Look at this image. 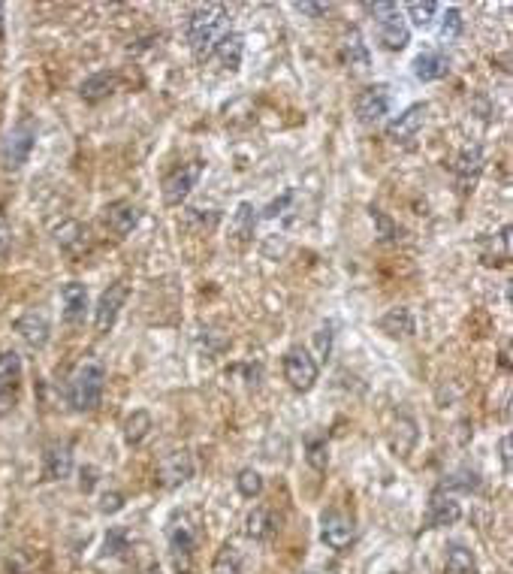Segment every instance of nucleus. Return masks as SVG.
<instances>
[{"label": "nucleus", "mask_w": 513, "mask_h": 574, "mask_svg": "<svg viewBox=\"0 0 513 574\" xmlns=\"http://www.w3.org/2000/svg\"><path fill=\"white\" fill-rule=\"evenodd\" d=\"M103 387H106V369L100 360L85 357L76 369H73L70 381H66V402L73 412H94L103 399Z\"/></svg>", "instance_id": "obj_1"}, {"label": "nucleus", "mask_w": 513, "mask_h": 574, "mask_svg": "<svg viewBox=\"0 0 513 574\" xmlns=\"http://www.w3.org/2000/svg\"><path fill=\"white\" fill-rule=\"evenodd\" d=\"M224 25H227V10L221 4H212V6H199V10L190 12L188 19V43L197 55V61H206L212 55L214 43L221 40L224 34Z\"/></svg>", "instance_id": "obj_2"}, {"label": "nucleus", "mask_w": 513, "mask_h": 574, "mask_svg": "<svg viewBox=\"0 0 513 574\" xmlns=\"http://www.w3.org/2000/svg\"><path fill=\"white\" fill-rule=\"evenodd\" d=\"M366 10L377 19V34H381L384 49L401 51L411 43V28H408L396 4H366Z\"/></svg>", "instance_id": "obj_3"}, {"label": "nucleus", "mask_w": 513, "mask_h": 574, "mask_svg": "<svg viewBox=\"0 0 513 574\" xmlns=\"http://www.w3.org/2000/svg\"><path fill=\"white\" fill-rule=\"evenodd\" d=\"M36 145V122L34 118H21L19 124H12V130L6 133L4 145H0V163L6 169H21L31 158Z\"/></svg>", "instance_id": "obj_4"}, {"label": "nucleus", "mask_w": 513, "mask_h": 574, "mask_svg": "<svg viewBox=\"0 0 513 574\" xmlns=\"http://www.w3.org/2000/svg\"><path fill=\"white\" fill-rule=\"evenodd\" d=\"M167 541L175 574H197V532L188 520H175L167 532Z\"/></svg>", "instance_id": "obj_5"}, {"label": "nucleus", "mask_w": 513, "mask_h": 574, "mask_svg": "<svg viewBox=\"0 0 513 574\" xmlns=\"http://www.w3.org/2000/svg\"><path fill=\"white\" fill-rule=\"evenodd\" d=\"M321 541L330 550H336V554H345V550H351L354 541H356L354 520L347 517L345 511H338V508L323 511V517H321Z\"/></svg>", "instance_id": "obj_6"}, {"label": "nucleus", "mask_w": 513, "mask_h": 574, "mask_svg": "<svg viewBox=\"0 0 513 574\" xmlns=\"http://www.w3.org/2000/svg\"><path fill=\"white\" fill-rule=\"evenodd\" d=\"M199 176H203V161H190L182 163L178 169H173L163 178V203L167 206H182L188 200V193L197 188Z\"/></svg>", "instance_id": "obj_7"}, {"label": "nucleus", "mask_w": 513, "mask_h": 574, "mask_svg": "<svg viewBox=\"0 0 513 574\" xmlns=\"http://www.w3.org/2000/svg\"><path fill=\"white\" fill-rule=\"evenodd\" d=\"M284 378L296 393H308L317 384V360L305 348H290L284 357Z\"/></svg>", "instance_id": "obj_8"}, {"label": "nucleus", "mask_w": 513, "mask_h": 574, "mask_svg": "<svg viewBox=\"0 0 513 574\" xmlns=\"http://www.w3.org/2000/svg\"><path fill=\"white\" fill-rule=\"evenodd\" d=\"M128 294H130V287L124 285V281H115V285H109L106 290H103L100 300H97V309H94V330L97 333L113 330L118 315H121V309H124V303H128Z\"/></svg>", "instance_id": "obj_9"}, {"label": "nucleus", "mask_w": 513, "mask_h": 574, "mask_svg": "<svg viewBox=\"0 0 513 574\" xmlns=\"http://www.w3.org/2000/svg\"><path fill=\"white\" fill-rule=\"evenodd\" d=\"M462 517V505L456 502V496L450 490L438 487L432 496H429L426 505V517H423V529H441V526H453L459 523Z\"/></svg>", "instance_id": "obj_10"}, {"label": "nucleus", "mask_w": 513, "mask_h": 574, "mask_svg": "<svg viewBox=\"0 0 513 574\" xmlns=\"http://www.w3.org/2000/svg\"><path fill=\"white\" fill-rule=\"evenodd\" d=\"M453 173H456L459 193L474 191V185H478V178L483 173V148L478 143H465L456 163H453Z\"/></svg>", "instance_id": "obj_11"}, {"label": "nucleus", "mask_w": 513, "mask_h": 574, "mask_svg": "<svg viewBox=\"0 0 513 574\" xmlns=\"http://www.w3.org/2000/svg\"><path fill=\"white\" fill-rule=\"evenodd\" d=\"M193 478V457L190 451H169L158 463V481L167 490H175Z\"/></svg>", "instance_id": "obj_12"}, {"label": "nucleus", "mask_w": 513, "mask_h": 574, "mask_svg": "<svg viewBox=\"0 0 513 574\" xmlns=\"http://www.w3.org/2000/svg\"><path fill=\"white\" fill-rule=\"evenodd\" d=\"M393 106V97H390V88L386 85H371L366 91H360L356 97V118L362 124H377L381 118L390 112Z\"/></svg>", "instance_id": "obj_13"}, {"label": "nucleus", "mask_w": 513, "mask_h": 574, "mask_svg": "<svg viewBox=\"0 0 513 574\" xmlns=\"http://www.w3.org/2000/svg\"><path fill=\"white\" fill-rule=\"evenodd\" d=\"M21 384V357L16 351L0 354V414L10 412L12 402L19 397Z\"/></svg>", "instance_id": "obj_14"}, {"label": "nucleus", "mask_w": 513, "mask_h": 574, "mask_svg": "<svg viewBox=\"0 0 513 574\" xmlns=\"http://www.w3.org/2000/svg\"><path fill=\"white\" fill-rule=\"evenodd\" d=\"M426 112H429L426 103H414V106H408L401 115H396L390 124H386V137H390L393 143H408V139H414L417 137V130L426 124Z\"/></svg>", "instance_id": "obj_15"}, {"label": "nucleus", "mask_w": 513, "mask_h": 574, "mask_svg": "<svg viewBox=\"0 0 513 574\" xmlns=\"http://www.w3.org/2000/svg\"><path fill=\"white\" fill-rule=\"evenodd\" d=\"M70 472H73V444L70 442L49 444L46 453H43V478L64 481L70 478Z\"/></svg>", "instance_id": "obj_16"}, {"label": "nucleus", "mask_w": 513, "mask_h": 574, "mask_svg": "<svg viewBox=\"0 0 513 574\" xmlns=\"http://www.w3.org/2000/svg\"><path fill=\"white\" fill-rule=\"evenodd\" d=\"M103 221L106 227L113 230L118 240L133 233V227L139 224V206H133L130 200H118V203H109L106 212H103Z\"/></svg>", "instance_id": "obj_17"}, {"label": "nucleus", "mask_w": 513, "mask_h": 574, "mask_svg": "<svg viewBox=\"0 0 513 574\" xmlns=\"http://www.w3.org/2000/svg\"><path fill=\"white\" fill-rule=\"evenodd\" d=\"M411 70H414V76H417L420 82H438V79H444L450 73V58L444 55L441 49H426V51H420V55L414 58Z\"/></svg>", "instance_id": "obj_18"}, {"label": "nucleus", "mask_w": 513, "mask_h": 574, "mask_svg": "<svg viewBox=\"0 0 513 574\" xmlns=\"http://www.w3.org/2000/svg\"><path fill=\"white\" fill-rule=\"evenodd\" d=\"M61 303H64L66 324H79V320H85V311H88V287L82 281H66L61 287Z\"/></svg>", "instance_id": "obj_19"}, {"label": "nucleus", "mask_w": 513, "mask_h": 574, "mask_svg": "<svg viewBox=\"0 0 513 574\" xmlns=\"http://www.w3.org/2000/svg\"><path fill=\"white\" fill-rule=\"evenodd\" d=\"M214 58L221 61V67L224 70H239L242 67V55H245V40H242V34H236V31H224L221 34V40L214 43Z\"/></svg>", "instance_id": "obj_20"}, {"label": "nucleus", "mask_w": 513, "mask_h": 574, "mask_svg": "<svg viewBox=\"0 0 513 574\" xmlns=\"http://www.w3.org/2000/svg\"><path fill=\"white\" fill-rule=\"evenodd\" d=\"M55 240L66 251V255H82V251H88V245H91V233H88L85 224L66 221V224H61V227H58Z\"/></svg>", "instance_id": "obj_21"}, {"label": "nucleus", "mask_w": 513, "mask_h": 574, "mask_svg": "<svg viewBox=\"0 0 513 574\" xmlns=\"http://www.w3.org/2000/svg\"><path fill=\"white\" fill-rule=\"evenodd\" d=\"M115 88H118V73L100 70V73H94V76H88L85 82H82L79 94L85 103H100V100H106Z\"/></svg>", "instance_id": "obj_22"}, {"label": "nucleus", "mask_w": 513, "mask_h": 574, "mask_svg": "<svg viewBox=\"0 0 513 574\" xmlns=\"http://www.w3.org/2000/svg\"><path fill=\"white\" fill-rule=\"evenodd\" d=\"M16 330L21 333V339H25L31 348H43L49 342L51 326H49V318L43 315V311H27V315L16 324Z\"/></svg>", "instance_id": "obj_23"}, {"label": "nucleus", "mask_w": 513, "mask_h": 574, "mask_svg": "<svg viewBox=\"0 0 513 574\" xmlns=\"http://www.w3.org/2000/svg\"><path fill=\"white\" fill-rule=\"evenodd\" d=\"M254 230H257V208L254 203H239L233 212V218H229V233H233V240L245 245L254 240Z\"/></svg>", "instance_id": "obj_24"}, {"label": "nucleus", "mask_w": 513, "mask_h": 574, "mask_svg": "<svg viewBox=\"0 0 513 574\" xmlns=\"http://www.w3.org/2000/svg\"><path fill=\"white\" fill-rule=\"evenodd\" d=\"M341 58H345V64L347 67H354L356 73H366L369 70V49H366V43H362V34L354 31L345 36V43H341Z\"/></svg>", "instance_id": "obj_25"}, {"label": "nucleus", "mask_w": 513, "mask_h": 574, "mask_svg": "<svg viewBox=\"0 0 513 574\" xmlns=\"http://www.w3.org/2000/svg\"><path fill=\"white\" fill-rule=\"evenodd\" d=\"M245 571V550L236 541H227L218 550L212 562V574H242Z\"/></svg>", "instance_id": "obj_26"}, {"label": "nucleus", "mask_w": 513, "mask_h": 574, "mask_svg": "<svg viewBox=\"0 0 513 574\" xmlns=\"http://www.w3.org/2000/svg\"><path fill=\"white\" fill-rule=\"evenodd\" d=\"M377 326L386 333V335H411L414 333V315H411V309H405V305H396V309H390L386 315L377 320Z\"/></svg>", "instance_id": "obj_27"}, {"label": "nucleus", "mask_w": 513, "mask_h": 574, "mask_svg": "<svg viewBox=\"0 0 513 574\" xmlns=\"http://www.w3.org/2000/svg\"><path fill=\"white\" fill-rule=\"evenodd\" d=\"M480 257H483V263H486V266L508 263V257H510V224H504V227L498 230V236L486 240V251H483Z\"/></svg>", "instance_id": "obj_28"}, {"label": "nucleus", "mask_w": 513, "mask_h": 574, "mask_svg": "<svg viewBox=\"0 0 513 574\" xmlns=\"http://www.w3.org/2000/svg\"><path fill=\"white\" fill-rule=\"evenodd\" d=\"M444 574H478V559L462 544H453L444 559Z\"/></svg>", "instance_id": "obj_29"}, {"label": "nucleus", "mask_w": 513, "mask_h": 574, "mask_svg": "<svg viewBox=\"0 0 513 574\" xmlns=\"http://www.w3.org/2000/svg\"><path fill=\"white\" fill-rule=\"evenodd\" d=\"M152 427H154L152 414L139 408V412H133L128 421H124V442H128V444H143L148 438V432H152Z\"/></svg>", "instance_id": "obj_30"}, {"label": "nucleus", "mask_w": 513, "mask_h": 574, "mask_svg": "<svg viewBox=\"0 0 513 574\" xmlns=\"http://www.w3.org/2000/svg\"><path fill=\"white\" fill-rule=\"evenodd\" d=\"M245 532H248V539H254V541H266L275 532L272 514L266 508H254L248 514V520H245Z\"/></svg>", "instance_id": "obj_31"}, {"label": "nucleus", "mask_w": 513, "mask_h": 574, "mask_svg": "<svg viewBox=\"0 0 513 574\" xmlns=\"http://www.w3.org/2000/svg\"><path fill=\"white\" fill-rule=\"evenodd\" d=\"M305 460L315 472H326L330 466V442L323 436H308L305 438Z\"/></svg>", "instance_id": "obj_32"}, {"label": "nucleus", "mask_w": 513, "mask_h": 574, "mask_svg": "<svg viewBox=\"0 0 513 574\" xmlns=\"http://www.w3.org/2000/svg\"><path fill=\"white\" fill-rule=\"evenodd\" d=\"M405 10H408V16H411L414 28H429L435 21L441 6H438L435 0H423V4H420V0H414V4H408Z\"/></svg>", "instance_id": "obj_33"}, {"label": "nucleus", "mask_w": 513, "mask_h": 574, "mask_svg": "<svg viewBox=\"0 0 513 574\" xmlns=\"http://www.w3.org/2000/svg\"><path fill=\"white\" fill-rule=\"evenodd\" d=\"M236 487H239V493L245 499H257L263 493V475L257 468H242L239 478H236Z\"/></svg>", "instance_id": "obj_34"}, {"label": "nucleus", "mask_w": 513, "mask_h": 574, "mask_svg": "<svg viewBox=\"0 0 513 574\" xmlns=\"http://www.w3.org/2000/svg\"><path fill=\"white\" fill-rule=\"evenodd\" d=\"M480 487V475L471 472V468H459L456 475H450V478H444L441 490H465V493H471V490Z\"/></svg>", "instance_id": "obj_35"}, {"label": "nucleus", "mask_w": 513, "mask_h": 574, "mask_svg": "<svg viewBox=\"0 0 513 574\" xmlns=\"http://www.w3.org/2000/svg\"><path fill=\"white\" fill-rule=\"evenodd\" d=\"M459 34H462V12H459L456 6H450V10L444 12V21H441V40L453 43Z\"/></svg>", "instance_id": "obj_36"}, {"label": "nucleus", "mask_w": 513, "mask_h": 574, "mask_svg": "<svg viewBox=\"0 0 513 574\" xmlns=\"http://www.w3.org/2000/svg\"><path fill=\"white\" fill-rule=\"evenodd\" d=\"M371 221H375V227H377V236H381V240H399V227L396 224H393L390 218H386V212H381V208H375L371 206Z\"/></svg>", "instance_id": "obj_37"}, {"label": "nucleus", "mask_w": 513, "mask_h": 574, "mask_svg": "<svg viewBox=\"0 0 513 574\" xmlns=\"http://www.w3.org/2000/svg\"><path fill=\"white\" fill-rule=\"evenodd\" d=\"M124 550H130V535H128V529H121V526H115V529H109V535H106V554H124Z\"/></svg>", "instance_id": "obj_38"}, {"label": "nucleus", "mask_w": 513, "mask_h": 574, "mask_svg": "<svg viewBox=\"0 0 513 574\" xmlns=\"http://www.w3.org/2000/svg\"><path fill=\"white\" fill-rule=\"evenodd\" d=\"M315 345H317V351H321V357L326 360V357H330V351H332V326L330 324L321 326V330L315 333Z\"/></svg>", "instance_id": "obj_39"}, {"label": "nucleus", "mask_w": 513, "mask_h": 574, "mask_svg": "<svg viewBox=\"0 0 513 574\" xmlns=\"http://www.w3.org/2000/svg\"><path fill=\"white\" fill-rule=\"evenodd\" d=\"M124 508V496L121 493H106L100 499V511L103 514H115Z\"/></svg>", "instance_id": "obj_40"}, {"label": "nucleus", "mask_w": 513, "mask_h": 574, "mask_svg": "<svg viewBox=\"0 0 513 574\" xmlns=\"http://www.w3.org/2000/svg\"><path fill=\"white\" fill-rule=\"evenodd\" d=\"M10 251H12V233H10V227H6V221L0 218V263L10 257Z\"/></svg>", "instance_id": "obj_41"}, {"label": "nucleus", "mask_w": 513, "mask_h": 574, "mask_svg": "<svg viewBox=\"0 0 513 574\" xmlns=\"http://www.w3.org/2000/svg\"><path fill=\"white\" fill-rule=\"evenodd\" d=\"M296 10L305 12V16H326V12H330V6H326V4H296Z\"/></svg>", "instance_id": "obj_42"}, {"label": "nucleus", "mask_w": 513, "mask_h": 574, "mask_svg": "<svg viewBox=\"0 0 513 574\" xmlns=\"http://www.w3.org/2000/svg\"><path fill=\"white\" fill-rule=\"evenodd\" d=\"M94 484H97V468L94 466L82 468V490H85V493H91Z\"/></svg>", "instance_id": "obj_43"}, {"label": "nucleus", "mask_w": 513, "mask_h": 574, "mask_svg": "<svg viewBox=\"0 0 513 574\" xmlns=\"http://www.w3.org/2000/svg\"><path fill=\"white\" fill-rule=\"evenodd\" d=\"M501 463L504 468H510V436L501 438Z\"/></svg>", "instance_id": "obj_44"}, {"label": "nucleus", "mask_w": 513, "mask_h": 574, "mask_svg": "<svg viewBox=\"0 0 513 574\" xmlns=\"http://www.w3.org/2000/svg\"><path fill=\"white\" fill-rule=\"evenodd\" d=\"M0 40H4V6H0Z\"/></svg>", "instance_id": "obj_45"}]
</instances>
